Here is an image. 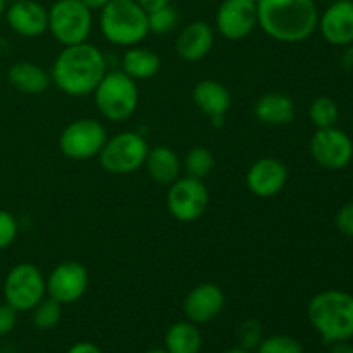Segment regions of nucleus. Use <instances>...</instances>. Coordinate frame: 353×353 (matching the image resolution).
I'll use <instances>...</instances> for the list:
<instances>
[{"instance_id":"nucleus-1","label":"nucleus","mask_w":353,"mask_h":353,"mask_svg":"<svg viewBox=\"0 0 353 353\" xmlns=\"http://www.w3.org/2000/svg\"><path fill=\"white\" fill-rule=\"evenodd\" d=\"M107 72L105 55L99 47L78 43L64 47L52 65V81L69 97H86L95 92Z\"/></svg>"},{"instance_id":"nucleus-2","label":"nucleus","mask_w":353,"mask_h":353,"mask_svg":"<svg viewBox=\"0 0 353 353\" xmlns=\"http://www.w3.org/2000/svg\"><path fill=\"white\" fill-rule=\"evenodd\" d=\"M259 26L281 43H300L314 34L319 10L314 0H257Z\"/></svg>"},{"instance_id":"nucleus-3","label":"nucleus","mask_w":353,"mask_h":353,"mask_svg":"<svg viewBox=\"0 0 353 353\" xmlns=\"http://www.w3.org/2000/svg\"><path fill=\"white\" fill-rule=\"evenodd\" d=\"M307 317L326 343L353 338V295L341 290H326L310 299Z\"/></svg>"},{"instance_id":"nucleus-4","label":"nucleus","mask_w":353,"mask_h":353,"mask_svg":"<svg viewBox=\"0 0 353 353\" xmlns=\"http://www.w3.org/2000/svg\"><path fill=\"white\" fill-rule=\"evenodd\" d=\"M99 26L103 38L117 47L140 45L150 33L148 14L137 0H110L100 10Z\"/></svg>"},{"instance_id":"nucleus-5","label":"nucleus","mask_w":353,"mask_h":353,"mask_svg":"<svg viewBox=\"0 0 353 353\" xmlns=\"http://www.w3.org/2000/svg\"><path fill=\"white\" fill-rule=\"evenodd\" d=\"M93 97L102 117L112 123H119L133 116L140 100V92L137 81L126 72L110 71L100 79Z\"/></svg>"},{"instance_id":"nucleus-6","label":"nucleus","mask_w":353,"mask_h":353,"mask_svg":"<svg viewBox=\"0 0 353 353\" xmlns=\"http://www.w3.org/2000/svg\"><path fill=\"white\" fill-rule=\"evenodd\" d=\"M92 14L81 0H57L48 9V31L64 47L85 43L93 28Z\"/></svg>"},{"instance_id":"nucleus-7","label":"nucleus","mask_w":353,"mask_h":353,"mask_svg":"<svg viewBox=\"0 0 353 353\" xmlns=\"http://www.w3.org/2000/svg\"><path fill=\"white\" fill-rule=\"evenodd\" d=\"M47 295V279L30 262L17 264L3 281V300L17 312H31Z\"/></svg>"},{"instance_id":"nucleus-8","label":"nucleus","mask_w":353,"mask_h":353,"mask_svg":"<svg viewBox=\"0 0 353 353\" xmlns=\"http://www.w3.org/2000/svg\"><path fill=\"white\" fill-rule=\"evenodd\" d=\"M148 150L150 147L140 133L123 131L107 138L99 154L100 165L110 174H130L143 168Z\"/></svg>"},{"instance_id":"nucleus-9","label":"nucleus","mask_w":353,"mask_h":353,"mask_svg":"<svg viewBox=\"0 0 353 353\" xmlns=\"http://www.w3.org/2000/svg\"><path fill=\"white\" fill-rule=\"evenodd\" d=\"M107 130L95 119H76L62 130L59 137V148L72 161H88L99 157L107 141Z\"/></svg>"},{"instance_id":"nucleus-10","label":"nucleus","mask_w":353,"mask_h":353,"mask_svg":"<svg viewBox=\"0 0 353 353\" xmlns=\"http://www.w3.org/2000/svg\"><path fill=\"white\" fill-rule=\"evenodd\" d=\"M209 207V190L203 179L192 176H179L169 185L168 209L179 223H193L205 214Z\"/></svg>"},{"instance_id":"nucleus-11","label":"nucleus","mask_w":353,"mask_h":353,"mask_svg":"<svg viewBox=\"0 0 353 353\" xmlns=\"http://www.w3.org/2000/svg\"><path fill=\"white\" fill-rule=\"evenodd\" d=\"M310 155L321 168L338 171L352 162L353 141L340 128H323L310 140Z\"/></svg>"},{"instance_id":"nucleus-12","label":"nucleus","mask_w":353,"mask_h":353,"mask_svg":"<svg viewBox=\"0 0 353 353\" xmlns=\"http://www.w3.org/2000/svg\"><path fill=\"white\" fill-rule=\"evenodd\" d=\"M216 26L221 37L231 41L247 38L259 26L255 0H223L216 12Z\"/></svg>"},{"instance_id":"nucleus-13","label":"nucleus","mask_w":353,"mask_h":353,"mask_svg":"<svg viewBox=\"0 0 353 353\" xmlns=\"http://www.w3.org/2000/svg\"><path fill=\"white\" fill-rule=\"evenodd\" d=\"M88 271L76 261L61 262L47 278V295L62 305L76 303L88 288Z\"/></svg>"},{"instance_id":"nucleus-14","label":"nucleus","mask_w":353,"mask_h":353,"mask_svg":"<svg viewBox=\"0 0 353 353\" xmlns=\"http://www.w3.org/2000/svg\"><path fill=\"white\" fill-rule=\"evenodd\" d=\"M245 181L255 196L271 199L285 190L288 183V168L276 157H262L250 165Z\"/></svg>"},{"instance_id":"nucleus-15","label":"nucleus","mask_w":353,"mask_h":353,"mask_svg":"<svg viewBox=\"0 0 353 353\" xmlns=\"http://www.w3.org/2000/svg\"><path fill=\"white\" fill-rule=\"evenodd\" d=\"M224 303H226V296L219 286L214 283H202L186 295L183 310L190 323L200 326V324H207L216 319L223 312Z\"/></svg>"},{"instance_id":"nucleus-16","label":"nucleus","mask_w":353,"mask_h":353,"mask_svg":"<svg viewBox=\"0 0 353 353\" xmlns=\"http://www.w3.org/2000/svg\"><path fill=\"white\" fill-rule=\"evenodd\" d=\"M324 40L336 47H348L353 43V0H336L331 3L323 16H319V24Z\"/></svg>"},{"instance_id":"nucleus-17","label":"nucleus","mask_w":353,"mask_h":353,"mask_svg":"<svg viewBox=\"0 0 353 353\" xmlns=\"http://www.w3.org/2000/svg\"><path fill=\"white\" fill-rule=\"evenodd\" d=\"M6 19L14 33L37 38L48 30V9L37 0H16L6 9Z\"/></svg>"},{"instance_id":"nucleus-18","label":"nucleus","mask_w":353,"mask_h":353,"mask_svg":"<svg viewBox=\"0 0 353 353\" xmlns=\"http://www.w3.org/2000/svg\"><path fill=\"white\" fill-rule=\"evenodd\" d=\"M193 102L214 126H223L231 109V93L216 79H202L193 88Z\"/></svg>"},{"instance_id":"nucleus-19","label":"nucleus","mask_w":353,"mask_h":353,"mask_svg":"<svg viewBox=\"0 0 353 353\" xmlns=\"http://www.w3.org/2000/svg\"><path fill=\"white\" fill-rule=\"evenodd\" d=\"M214 47V30L205 21H193L179 31L176 38V54L186 62L202 61Z\"/></svg>"},{"instance_id":"nucleus-20","label":"nucleus","mask_w":353,"mask_h":353,"mask_svg":"<svg viewBox=\"0 0 353 353\" xmlns=\"http://www.w3.org/2000/svg\"><path fill=\"white\" fill-rule=\"evenodd\" d=\"M254 114L261 123L269 126H285L295 119V102L288 95L271 92L262 95L254 103Z\"/></svg>"},{"instance_id":"nucleus-21","label":"nucleus","mask_w":353,"mask_h":353,"mask_svg":"<svg viewBox=\"0 0 353 353\" xmlns=\"http://www.w3.org/2000/svg\"><path fill=\"white\" fill-rule=\"evenodd\" d=\"M143 168L147 169L150 179H154L159 185L168 186L174 183L183 171L181 159L171 147H165V145H159L148 150Z\"/></svg>"},{"instance_id":"nucleus-22","label":"nucleus","mask_w":353,"mask_h":353,"mask_svg":"<svg viewBox=\"0 0 353 353\" xmlns=\"http://www.w3.org/2000/svg\"><path fill=\"white\" fill-rule=\"evenodd\" d=\"M10 86L24 95H41L48 90L52 76L34 62H16L7 72Z\"/></svg>"},{"instance_id":"nucleus-23","label":"nucleus","mask_w":353,"mask_h":353,"mask_svg":"<svg viewBox=\"0 0 353 353\" xmlns=\"http://www.w3.org/2000/svg\"><path fill=\"white\" fill-rule=\"evenodd\" d=\"M123 71L134 81L150 79L161 71V57L150 48L134 45L123 55Z\"/></svg>"},{"instance_id":"nucleus-24","label":"nucleus","mask_w":353,"mask_h":353,"mask_svg":"<svg viewBox=\"0 0 353 353\" xmlns=\"http://www.w3.org/2000/svg\"><path fill=\"white\" fill-rule=\"evenodd\" d=\"M164 341L169 353H200L203 343L199 326L188 319L169 326Z\"/></svg>"},{"instance_id":"nucleus-25","label":"nucleus","mask_w":353,"mask_h":353,"mask_svg":"<svg viewBox=\"0 0 353 353\" xmlns=\"http://www.w3.org/2000/svg\"><path fill=\"white\" fill-rule=\"evenodd\" d=\"M181 164L186 176L203 179L212 172L214 165H216V157H214V154L207 147H193L185 155Z\"/></svg>"},{"instance_id":"nucleus-26","label":"nucleus","mask_w":353,"mask_h":353,"mask_svg":"<svg viewBox=\"0 0 353 353\" xmlns=\"http://www.w3.org/2000/svg\"><path fill=\"white\" fill-rule=\"evenodd\" d=\"M309 117L317 130L333 128L336 126L338 117H340V109H338V103L330 97H317L309 107Z\"/></svg>"},{"instance_id":"nucleus-27","label":"nucleus","mask_w":353,"mask_h":353,"mask_svg":"<svg viewBox=\"0 0 353 353\" xmlns=\"http://www.w3.org/2000/svg\"><path fill=\"white\" fill-rule=\"evenodd\" d=\"M31 312H33L34 327H38L41 331L54 330L62 319V303L47 296Z\"/></svg>"},{"instance_id":"nucleus-28","label":"nucleus","mask_w":353,"mask_h":353,"mask_svg":"<svg viewBox=\"0 0 353 353\" xmlns=\"http://www.w3.org/2000/svg\"><path fill=\"white\" fill-rule=\"evenodd\" d=\"M255 350L257 353H303V347L296 338L288 334H272L264 338Z\"/></svg>"},{"instance_id":"nucleus-29","label":"nucleus","mask_w":353,"mask_h":353,"mask_svg":"<svg viewBox=\"0 0 353 353\" xmlns=\"http://www.w3.org/2000/svg\"><path fill=\"white\" fill-rule=\"evenodd\" d=\"M178 21L179 16L171 3L162 7V9L154 10V12H148V28H150V33L155 34L171 33L176 24H178Z\"/></svg>"},{"instance_id":"nucleus-30","label":"nucleus","mask_w":353,"mask_h":353,"mask_svg":"<svg viewBox=\"0 0 353 353\" xmlns=\"http://www.w3.org/2000/svg\"><path fill=\"white\" fill-rule=\"evenodd\" d=\"M238 340H240L241 348L250 352L255 350L261 345V341L264 340L262 338V326L254 319L245 321L240 326V330H238Z\"/></svg>"},{"instance_id":"nucleus-31","label":"nucleus","mask_w":353,"mask_h":353,"mask_svg":"<svg viewBox=\"0 0 353 353\" xmlns=\"http://www.w3.org/2000/svg\"><path fill=\"white\" fill-rule=\"evenodd\" d=\"M17 233H19V226H17L16 217L9 210L0 209V250L9 248L16 241Z\"/></svg>"},{"instance_id":"nucleus-32","label":"nucleus","mask_w":353,"mask_h":353,"mask_svg":"<svg viewBox=\"0 0 353 353\" xmlns=\"http://www.w3.org/2000/svg\"><path fill=\"white\" fill-rule=\"evenodd\" d=\"M334 221H336V226L341 233L353 238V200L352 202L345 203V205L338 210L336 219Z\"/></svg>"},{"instance_id":"nucleus-33","label":"nucleus","mask_w":353,"mask_h":353,"mask_svg":"<svg viewBox=\"0 0 353 353\" xmlns=\"http://www.w3.org/2000/svg\"><path fill=\"white\" fill-rule=\"evenodd\" d=\"M17 323V310H14L12 307L2 303L0 305V338L7 336L10 331L16 327Z\"/></svg>"},{"instance_id":"nucleus-34","label":"nucleus","mask_w":353,"mask_h":353,"mask_svg":"<svg viewBox=\"0 0 353 353\" xmlns=\"http://www.w3.org/2000/svg\"><path fill=\"white\" fill-rule=\"evenodd\" d=\"M137 2L140 3L141 9L148 14V12H154V10L169 6V3H171V0H137Z\"/></svg>"},{"instance_id":"nucleus-35","label":"nucleus","mask_w":353,"mask_h":353,"mask_svg":"<svg viewBox=\"0 0 353 353\" xmlns=\"http://www.w3.org/2000/svg\"><path fill=\"white\" fill-rule=\"evenodd\" d=\"M68 353H102V352H100V348L97 347V345L90 343V341H78V343H74L71 348H69Z\"/></svg>"},{"instance_id":"nucleus-36","label":"nucleus","mask_w":353,"mask_h":353,"mask_svg":"<svg viewBox=\"0 0 353 353\" xmlns=\"http://www.w3.org/2000/svg\"><path fill=\"white\" fill-rule=\"evenodd\" d=\"M331 353H353V345L348 341H338V343H333Z\"/></svg>"},{"instance_id":"nucleus-37","label":"nucleus","mask_w":353,"mask_h":353,"mask_svg":"<svg viewBox=\"0 0 353 353\" xmlns=\"http://www.w3.org/2000/svg\"><path fill=\"white\" fill-rule=\"evenodd\" d=\"M81 2L85 3V6L93 12V10H102L103 7L110 2V0H81Z\"/></svg>"},{"instance_id":"nucleus-38","label":"nucleus","mask_w":353,"mask_h":353,"mask_svg":"<svg viewBox=\"0 0 353 353\" xmlns=\"http://www.w3.org/2000/svg\"><path fill=\"white\" fill-rule=\"evenodd\" d=\"M341 62H343L345 68L353 69V47H350L347 52H345L343 57H341Z\"/></svg>"},{"instance_id":"nucleus-39","label":"nucleus","mask_w":353,"mask_h":353,"mask_svg":"<svg viewBox=\"0 0 353 353\" xmlns=\"http://www.w3.org/2000/svg\"><path fill=\"white\" fill-rule=\"evenodd\" d=\"M223 353H252L250 350H245V348H231V350H226V352H223Z\"/></svg>"},{"instance_id":"nucleus-40","label":"nucleus","mask_w":353,"mask_h":353,"mask_svg":"<svg viewBox=\"0 0 353 353\" xmlns=\"http://www.w3.org/2000/svg\"><path fill=\"white\" fill-rule=\"evenodd\" d=\"M6 9H7V0H0V17L6 14Z\"/></svg>"},{"instance_id":"nucleus-41","label":"nucleus","mask_w":353,"mask_h":353,"mask_svg":"<svg viewBox=\"0 0 353 353\" xmlns=\"http://www.w3.org/2000/svg\"><path fill=\"white\" fill-rule=\"evenodd\" d=\"M145 353H169V352L165 350V348H152V350H148Z\"/></svg>"},{"instance_id":"nucleus-42","label":"nucleus","mask_w":353,"mask_h":353,"mask_svg":"<svg viewBox=\"0 0 353 353\" xmlns=\"http://www.w3.org/2000/svg\"><path fill=\"white\" fill-rule=\"evenodd\" d=\"M255 2H257V0H255Z\"/></svg>"}]
</instances>
